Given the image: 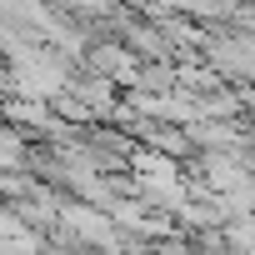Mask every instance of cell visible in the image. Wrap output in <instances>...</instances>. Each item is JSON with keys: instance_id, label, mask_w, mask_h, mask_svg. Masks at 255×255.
I'll return each mask as SVG.
<instances>
[{"instance_id": "obj_1", "label": "cell", "mask_w": 255, "mask_h": 255, "mask_svg": "<svg viewBox=\"0 0 255 255\" xmlns=\"http://www.w3.org/2000/svg\"><path fill=\"white\" fill-rule=\"evenodd\" d=\"M125 5H145V10H155V0H125Z\"/></svg>"}]
</instances>
